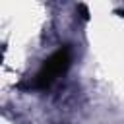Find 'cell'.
Instances as JSON below:
<instances>
[{
  "instance_id": "7a4b0ae2",
  "label": "cell",
  "mask_w": 124,
  "mask_h": 124,
  "mask_svg": "<svg viewBox=\"0 0 124 124\" xmlns=\"http://www.w3.org/2000/svg\"><path fill=\"white\" fill-rule=\"evenodd\" d=\"M122 16H124V12H122Z\"/></svg>"
},
{
  "instance_id": "6da1fadb",
  "label": "cell",
  "mask_w": 124,
  "mask_h": 124,
  "mask_svg": "<svg viewBox=\"0 0 124 124\" xmlns=\"http://www.w3.org/2000/svg\"><path fill=\"white\" fill-rule=\"evenodd\" d=\"M72 62V50L70 46H60L58 50H54L39 68V72L35 74L31 87L33 89H48L68 68Z\"/></svg>"
}]
</instances>
